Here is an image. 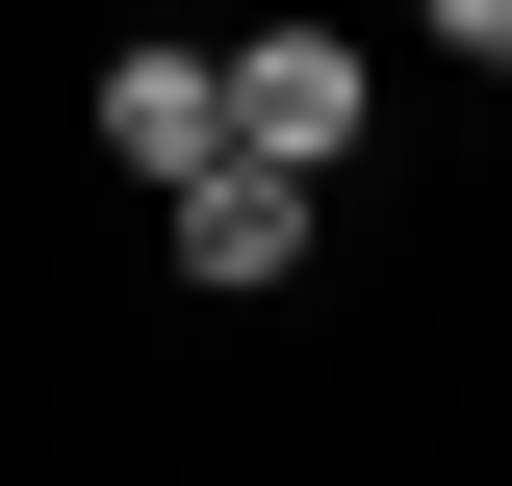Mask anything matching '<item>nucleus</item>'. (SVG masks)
<instances>
[{
	"mask_svg": "<svg viewBox=\"0 0 512 486\" xmlns=\"http://www.w3.org/2000/svg\"><path fill=\"white\" fill-rule=\"evenodd\" d=\"M359 103H384V52H333V26H256V52H231V154H256V180H333Z\"/></svg>",
	"mask_w": 512,
	"mask_h": 486,
	"instance_id": "obj_1",
	"label": "nucleus"
},
{
	"mask_svg": "<svg viewBox=\"0 0 512 486\" xmlns=\"http://www.w3.org/2000/svg\"><path fill=\"white\" fill-rule=\"evenodd\" d=\"M180 282H231V307H256V282H308V180H256V154H231V180L180 205Z\"/></svg>",
	"mask_w": 512,
	"mask_h": 486,
	"instance_id": "obj_3",
	"label": "nucleus"
},
{
	"mask_svg": "<svg viewBox=\"0 0 512 486\" xmlns=\"http://www.w3.org/2000/svg\"><path fill=\"white\" fill-rule=\"evenodd\" d=\"M436 52H461V77H512V0H436Z\"/></svg>",
	"mask_w": 512,
	"mask_h": 486,
	"instance_id": "obj_4",
	"label": "nucleus"
},
{
	"mask_svg": "<svg viewBox=\"0 0 512 486\" xmlns=\"http://www.w3.org/2000/svg\"><path fill=\"white\" fill-rule=\"evenodd\" d=\"M103 154H128L154 205H205V180H231V52H128V77H103Z\"/></svg>",
	"mask_w": 512,
	"mask_h": 486,
	"instance_id": "obj_2",
	"label": "nucleus"
}]
</instances>
